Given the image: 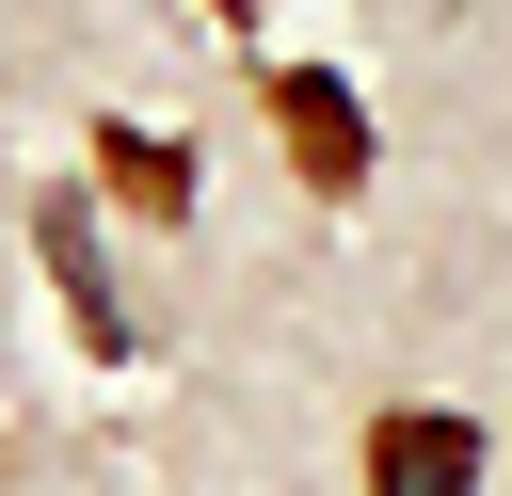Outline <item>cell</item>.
<instances>
[{
  "mask_svg": "<svg viewBox=\"0 0 512 496\" xmlns=\"http://www.w3.org/2000/svg\"><path fill=\"white\" fill-rule=\"evenodd\" d=\"M256 96H272V144H288V176H304L320 208H352V192H368V160H384V144H368V96H352L336 64H272Z\"/></svg>",
  "mask_w": 512,
  "mask_h": 496,
  "instance_id": "cell-1",
  "label": "cell"
},
{
  "mask_svg": "<svg viewBox=\"0 0 512 496\" xmlns=\"http://www.w3.org/2000/svg\"><path fill=\"white\" fill-rule=\"evenodd\" d=\"M32 256H48L64 320H80V352H96V368H128V352H144V320H128V288H112V256H96V192H32Z\"/></svg>",
  "mask_w": 512,
  "mask_h": 496,
  "instance_id": "cell-2",
  "label": "cell"
},
{
  "mask_svg": "<svg viewBox=\"0 0 512 496\" xmlns=\"http://www.w3.org/2000/svg\"><path fill=\"white\" fill-rule=\"evenodd\" d=\"M368 496H480V416H432V400L368 416Z\"/></svg>",
  "mask_w": 512,
  "mask_h": 496,
  "instance_id": "cell-3",
  "label": "cell"
},
{
  "mask_svg": "<svg viewBox=\"0 0 512 496\" xmlns=\"http://www.w3.org/2000/svg\"><path fill=\"white\" fill-rule=\"evenodd\" d=\"M96 192H112V208H144V224H192V144L112 112V128H96Z\"/></svg>",
  "mask_w": 512,
  "mask_h": 496,
  "instance_id": "cell-4",
  "label": "cell"
},
{
  "mask_svg": "<svg viewBox=\"0 0 512 496\" xmlns=\"http://www.w3.org/2000/svg\"><path fill=\"white\" fill-rule=\"evenodd\" d=\"M208 16H224V32H256V0H208Z\"/></svg>",
  "mask_w": 512,
  "mask_h": 496,
  "instance_id": "cell-5",
  "label": "cell"
}]
</instances>
